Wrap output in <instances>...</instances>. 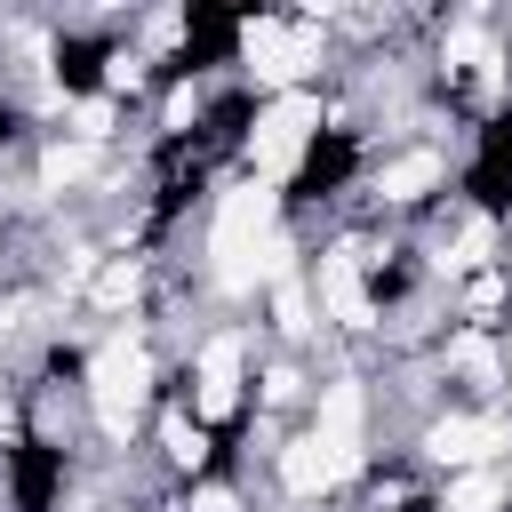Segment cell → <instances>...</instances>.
I'll list each match as a JSON object with an SVG mask.
<instances>
[{
    "mask_svg": "<svg viewBox=\"0 0 512 512\" xmlns=\"http://www.w3.org/2000/svg\"><path fill=\"white\" fill-rule=\"evenodd\" d=\"M448 56H456V64H480V56H488V48H480V32H472V24H464V32H448Z\"/></svg>",
    "mask_w": 512,
    "mask_h": 512,
    "instance_id": "cell-18",
    "label": "cell"
},
{
    "mask_svg": "<svg viewBox=\"0 0 512 512\" xmlns=\"http://www.w3.org/2000/svg\"><path fill=\"white\" fill-rule=\"evenodd\" d=\"M320 296H328V312H336L344 328H368V296H360V248H336V256L320 264Z\"/></svg>",
    "mask_w": 512,
    "mask_h": 512,
    "instance_id": "cell-7",
    "label": "cell"
},
{
    "mask_svg": "<svg viewBox=\"0 0 512 512\" xmlns=\"http://www.w3.org/2000/svg\"><path fill=\"white\" fill-rule=\"evenodd\" d=\"M168 456H176V464H200V456H208V440H200V424H192V416H176V424H168Z\"/></svg>",
    "mask_w": 512,
    "mask_h": 512,
    "instance_id": "cell-12",
    "label": "cell"
},
{
    "mask_svg": "<svg viewBox=\"0 0 512 512\" xmlns=\"http://www.w3.org/2000/svg\"><path fill=\"white\" fill-rule=\"evenodd\" d=\"M192 512H232V496H224V488H208V496H200Z\"/></svg>",
    "mask_w": 512,
    "mask_h": 512,
    "instance_id": "cell-20",
    "label": "cell"
},
{
    "mask_svg": "<svg viewBox=\"0 0 512 512\" xmlns=\"http://www.w3.org/2000/svg\"><path fill=\"white\" fill-rule=\"evenodd\" d=\"M272 312H280V328H288V336H296V328H312V312H304V288H296V280H280Z\"/></svg>",
    "mask_w": 512,
    "mask_h": 512,
    "instance_id": "cell-13",
    "label": "cell"
},
{
    "mask_svg": "<svg viewBox=\"0 0 512 512\" xmlns=\"http://www.w3.org/2000/svg\"><path fill=\"white\" fill-rule=\"evenodd\" d=\"M312 440L328 448L336 480L360 464V384H328V392H320V432H312Z\"/></svg>",
    "mask_w": 512,
    "mask_h": 512,
    "instance_id": "cell-5",
    "label": "cell"
},
{
    "mask_svg": "<svg viewBox=\"0 0 512 512\" xmlns=\"http://www.w3.org/2000/svg\"><path fill=\"white\" fill-rule=\"evenodd\" d=\"M240 56L256 64V80L288 88V80H304V72H312L320 40H312V32H288V24H248V32H240Z\"/></svg>",
    "mask_w": 512,
    "mask_h": 512,
    "instance_id": "cell-4",
    "label": "cell"
},
{
    "mask_svg": "<svg viewBox=\"0 0 512 512\" xmlns=\"http://www.w3.org/2000/svg\"><path fill=\"white\" fill-rule=\"evenodd\" d=\"M480 256H488V224H464V240H456L448 264H480Z\"/></svg>",
    "mask_w": 512,
    "mask_h": 512,
    "instance_id": "cell-17",
    "label": "cell"
},
{
    "mask_svg": "<svg viewBox=\"0 0 512 512\" xmlns=\"http://www.w3.org/2000/svg\"><path fill=\"white\" fill-rule=\"evenodd\" d=\"M456 368H472V376H496V352H488L480 336H464V344H456Z\"/></svg>",
    "mask_w": 512,
    "mask_h": 512,
    "instance_id": "cell-15",
    "label": "cell"
},
{
    "mask_svg": "<svg viewBox=\"0 0 512 512\" xmlns=\"http://www.w3.org/2000/svg\"><path fill=\"white\" fill-rule=\"evenodd\" d=\"M432 184H440V160H432V152H408V160L384 168L376 192H384V200H416V192H432Z\"/></svg>",
    "mask_w": 512,
    "mask_h": 512,
    "instance_id": "cell-10",
    "label": "cell"
},
{
    "mask_svg": "<svg viewBox=\"0 0 512 512\" xmlns=\"http://www.w3.org/2000/svg\"><path fill=\"white\" fill-rule=\"evenodd\" d=\"M496 504H504V480L496 472H464L448 488V512H496Z\"/></svg>",
    "mask_w": 512,
    "mask_h": 512,
    "instance_id": "cell-11",
    "label": "cell"
},
{
    "mask_svg": "<svg viewBox=\"0 0 512 512\" xmlns=\"http://www.w3.org/2000/svg\"><path fill=\"white\" fill-rule=\"evenodd\" d=\"M264 232H272V192H264V184L224 192L216 232H208V248H216V280H224V288H248V280H256V248H264Z\"/></svg>",
    "mask_w": 512,
    "mask_h": 512,
    "instance_id": "cell-1",
    "label": "cell"
},
{
    "mask_svg": "<svg viewBox=\"0 0 512 512\" xmlns=\"http://www.w3.org/2000/svg\"><path fill=\"white\" fill-rule=\"evenodd\" d=\"M232 400H240V344L216 336V344L200 352V416H224Z\"/></svg>",
    "mask_w": 512,
    "mask_h": 512,
    "instance_id": "cell-8",
    "label": "cell"
},
{
    "mask_svg": "<svg viewBox=\"0 0 512 512\" xmlns=\"http://www.w3.org/2000/svg\"><path fill=\"white\" fill-rule=\"evenodd\" d=\"M424 448H432L440 464H472V472H480V456L504 448V424H488V416H448V424H432Z\"/></svg>",
    "mask_w": 512,
    "mask_h": 512,
    "instance_id": "cell-6",
    "label": "cell"
},
{
    "mask_svg": "<svg viewBox=\"0 0 512 512\" xmlns=\"http://www.w3.org/2000/svg\"><path fill=\"white\" fill-rule=\"evenodd\" d=\"M144 384H152V360H144V344H136V336H112V344L88 360V392H96L104 432H120V440H128V424L144 416Z\"/></svg>",
    "mask_w": 512,
    "mask_h": 512,
    "instance_id": "cell-2",
    "label": "cell"
},
{
    "mask_svg": "<svg viewBox=\"0 0 512 512\" xmlns=\"http://www.w3.org/2000/svg\"><path fill=\"white\" fill-rule=\"evenodd\" d=\"M312 128H320V104H312L304 88H288V96H272V112L256 120V168H264V176H288Z\"/></svg>",
    "mask_w": 512,
    "mask_h": 512,
    "instance_id": "cell-3",
    "label": "cell"
},
{
    "mask_svg": "<svg viewBox=\"0 0 512 512\" xmlns=\"http://www.w3.org/2000/svg\"><path fill=\"white\" fill-rule=\"evenodd\" d=\"M80 168H88V152H80V144H72V152H48V184H72Z\"/></svg>",
    "mask_w": 512,
    "mask_h": 512,
    "instance_id": "cell-16",
    "label": "cell"
},
{
    "mask_svg": "<svg viewBox=\"0 0 512 512\" xmlns=\"http://www.w3.org/2000/svg\"><path fill=\"white\" fill-rule=\"evenodd\" d=\"M280 480H288L296 496H320V488H336V464H328L320 440H288V448H280Z\"/></svg>",
    "mask_w": 512,
    "mask_h": 512,
    "instance_id": "cell-9",
    "label": "cell"
},
{
    "mask_svg": "<svg viewBox=\"0 0 512 512\" xmlns=\"http://www.w3.org/2000/svg\"><path fill=\"white\" fill-rule=\"evenodd\" d=\"M96 296H104V304H128V296H136V264H112V272L96 280Z\"/></svg>",
    "mask_w": 512,
    "mask_h": 512,
    "instance_id": "cell-14",
    "label": "cell"
},
{
    "mask_svg": "<svg viewBox=\"0 0 512 512\" xmlns=\"http://www.w3.org/2000/svg\"><path fill=\"white\" fill-rule=\"evenodd\" d=\"M104 128H112V104L88 96V104H80V136H104Z\"/></svg>",
    "mask_w": 512,
    "mask_h": 512,
    "instance_id": "cell-19",
    "label": "cell"
}]
</instances>
